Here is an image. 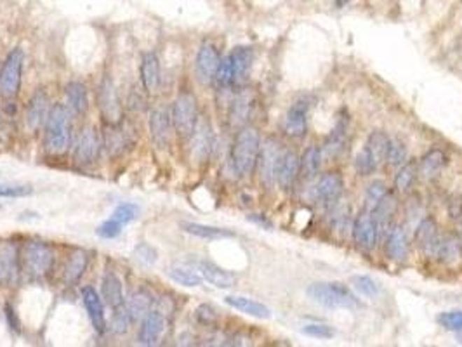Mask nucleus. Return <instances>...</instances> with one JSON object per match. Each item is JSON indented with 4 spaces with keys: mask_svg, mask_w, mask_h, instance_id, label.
<instances>
[{
    "mask_svg": "<svg viewBox=\"0 0 462 347\" xmlns=\"http://www.w3.org/2000/svg\"><path fill=\"white\" fill-rule=\"evenodd\" d=\"M261 137L258 129L241 127L231 144V167L238 177L248 176L258 165Z\"/></svg>",
    "mask_w": 462,
    "mask_h": 347,
    "instance_id": "obj_1",
    "label": "nucleus"
},
{
    "mask_svg": "<svg viewBox=\"0 0 462 347\" xmlns=\"http://www.w3.org/2000/svg\"><path fill=\"white\" fill-rule=\"evenodd\" d=\"M306 295L313 302L330 309H355L362 306L360 299L346 285L334 281H316L306 288Z\"/></svg>",
    "mask_w": 462,
    "mask_h": 347,
    "instance_id": "obj_2",
    "label": "nucleus"
},
{
    "mask_svg": "<svg viewBox=\"0 0 462 347\" xmlns=\"http://www.w3.org/2000/svg\"><path fill=\"white\" fill-rule=\"evenodd\" d=\"M71 143V124L70 111L63 104H56L50 110L49 118L46 122V136L44 146L46 151L50 155L66 153L68 146Z\"/></svg>",
    "mask_w": 462,
    "mask_h": 347,
    "instance_id": "obj_3",
    "label": "nucleus"
},
{
    "mask_svg": "<svg viewBox=\"0 0 462 347\" xmlns=\"http://www.w3.org/2000/svg\"><path fill=\"white\" fill-rule=\"evenodd\" d=\"M172 127L178 130L179 136L190 137L193 132L195 125L198 120V110H197V99L193 94L183 92L176 97L174 106H172Z\"/></svg>",
    "mask_w": 462,
    "mask_h": 347,
    "instance_id": "obj_4",
    "label": "nucleus"
},
{
    "mask_svg": "<svg viewBox=\"0 0 462 347\" xmlns=\"http://www.w3.org/2000/svg\"><path fill=\"white\" fill-rule=\"evenodd\" d=\"M24 52L21 49H13L6 57L0 70V92L6 97L18 96L23 77Z\"/></svg>",
    "mask_w": 462,
    "mask_h": 347,
    "instance_id": "obj_5",
    "label": "nucleus"
},
{
    "mask_svg": "<svg viewBox=\"0 0 462 347\" xmlns=\"http://www.w3.org/2000/svg\"><path fill=\"white\" fill-rule=\"evenodd\" d=\"M54 254L44 241H28L23 250L24 269L34 278H44L52 266Z\"/></svg>",
    "mask_w": 462,
    "mask_h": 347,
    "instance_id": "obj_6",
    "label": "nucleus"
},
{
    "mask_svg": "<svg viewBox=\"0 0 462 347\" xmlns=\"http://www.w3.org/2000/svg\"><path fill=\"white\" fill-rule=\"evenodd\" d=\"M281 155L284 151H281L280 143L276 139H268L265 144H261L258 157V172L265 187H272L276 183V172Z\"/></svg>",
    "mask_w": 462,
    "mask_h": 347,
    "instance_id": "obj_7",
    "label": "nucleus"
},
{
    "mask_svg": "<svg viewBox=\"0 0 462 347\" xmlns=\"http://www.w3.org/2000/svg\"><path fill=\"white\" fill-rule=\"evenodd\" d=\"M97 103H99V110L103 113L104 120L110 125L120 124L124 120V111H122L120 99H118L117 89H115L113 82L110 77H104L101 82L99 90H97Z\"/></svg>",
    "mask_w": 462,
    "mask_h": 347,
    "instance_id": "obj_8",
    "label": "nucleus"
},
{
    "mask_svg": "<svg viewBox=\"0 0 462 347\" xmlns=\"http://www.w3.org/2000/svg\"><path fill=\"white\" fill-rule=\"evenodd\" d=\"M312 110V99L302 96L295 99L285 117V132L294 139H302L308 132V113Z\"/></svg>",
    "mask_w": 462,
    "mask_h": 347,
    "instance_id": "obj_9",
    "label": "nucleus"
},
{
    "mask_svg": "<svg viewBox=\"0 0 462 347\" xmlns=\"http://www.w3.org/2000/svg\"><path fill=\"white\" fill-rule=\"evenodd\" d=\"M353 240H355L356 247L362 250H374L375 243H377V227H375L374 215L369 208H363L356 215L355 222H353Z\"/></svg>",
    "mask_w": 462,
    "mask_h": 347,
    "instance_id": "obj_10",
    "label": "nucleus"
},
{
    "mask_svg": "<svg viewBox=\"0 0 462 347\" xmlns=\"http://www.w3.org/2000/svg\"><path fill=\"white\" fill-rule=\"evenodd\" d=\"M191 157L197 162H205L214 146V134L207 118L198 117L197 125L191 132Z\"/></svg>",
    "mask_w": 462,
    "mask_h": 347,
    "instance_id": "obj_11",
    "label": "nucleus"
},
{
    "mask_svg": "<svg viewBox=\"0 0 462 347\" xmlns=\"http://www.w3.org/2000/svg\"><path fill=\"white\" fill-rule=\"evenodd\" d=\"M219 63H221V56H219L218 49L212 43H204L197 54V61H195V71H197V78L200 84H212L218 71Z\"/></svg>",
    "mask_w": 462,
    "mask_h": 347,
    "instance_id": "obj_12",
    "label": "nucleus"
},
{
    "mask_svg": "<svg viewBox=\"0 0 462 347\" xmlns=\"http://www.w3.org/2000/svg\"><path fill=\"white\" fill-rule=\"evenodd\" d=\"M342 190H344V180L339 172H327L316 180L313 187V197L316 201L323 205L335 204L341 198Z\"/></svg>",
    "mask_w": 462,
    "mask_h": 347,
    "instance_id": "obj_13",
    "label": "nucleus"
},
{
    "mask_svg": "<svg viewBox=\"0 0 462 347\" xmlns=\"http://www.w3.org/2000/svg\"><path fill=\"white\" fill-rule=\"evenodd\" d=\"M396 197L393 193H386L381 200L377 201L374 208H372V215H374L375 227H377V238H384L389 234L393 226V219L396 215Z\"/></svg>",
    "mask_w": 462,
    "mask_h": 347,
    "instance_id": "obj_14",
    "label": "nucleus"
},
{
    "mask_svg": "<svg viewBox=\"0 0 462 347\" xmlns=\"http://www.w3.org/2000/svg\"><path fill=\"white\" fill-rule=\"evenodd\" d=\"M132 144H134V134H132V129L124 125V120L120 124L110 125V129L104 134V148L113 157L122 155L127 148H132Z\"/></svg>",
    "mask_w": 462,
    "mask_h": 347,
    "instance_id": "obj_15",
    "label": "nucleus"
},
{
    "mask_svg": "<svg viewBox=\"0 0 462 347\" xmlns=\"http://www.w3.org/2000/svg\"><path fill=\"white\" fill-rule=\"evenodd\" d=\"M101 148L99 134L94 127L84 129V132L78 137V143L75 146V162L80 165H91L97 158Z\"/></svg>",
    "mask_w": 462,
    "mask_h": 347,
    "instance_id": "obj_16",
    "label": "nucleus"
},
{
    "mask_svg": "<svg viewBox=\"0 0 462 347\" xmlns=\"http://www.w3.org/2000/svg\"><path fill=\"white\" fill-rule=\"evenodd\" d=\"M231 66H233V85L241 87L248 80L252 63H254V50L247 45L234 47L230 54Z\"/></svg>",
    "mask_w": 462,
    "mask_h": 347,
    "instance_id": "obj_17",
    "label": "nucleus"
},
{
    "mask_svg": "<svg viewBox=\"0 0 462 347\" xmlns=\"http://www.w3.org/2000/svg\"><path fill=\"white\" fill-rule=\"evenodd\" d=\"M82 302H84L94 330L97 334H104L106 332V314H104V306L99 294L92 287H84L82 288Z\"/></svg>",
    "mask_w": 462,
    "mask_h": 347,
    "instance_id": "obj_18",
    "label": "nucleus"
},
{
    "mask_svg": "<svg viewBox=\"0 0 462 347\" xmlns=\"http://www.w3.org/2000/svg\"><path fill=\"white\" fill-rule=\"evenodd\" d=\"M171 130H172V118L167 110L164 108H157L151 111L150 115V134L151 139L155 141L158 148H165L171 143Z\"/></svg>",
    "mask_w": 462,
    "mask_h": 347,
    "instance_id": "obj_19",
    "label": "nucleus"
},
{
    "mask_svg": "<svg viewBox=\"0 0 462 347\" xmlns=\"http://www.w3.org/2000/svg\"><path fill=\"white\" fill-rule=\"evenodd\" d=\"M165 328V318L160 311H150L141 320L138 339L143 346H155L162 337Z\"/></svg>",
    "mask_w": 462,
    "mask_h": 347,
    "instance_id": "obj_20",
    "label": "nucleus"
},
{
    "mask_svg": "<svg viewBox=\"0 0 462 347\" xmlns=\"http://www.w3.org/2000/svg\"><path fill=\"white\" fill-rule=\"evenodd\" d=\"M49 104V97H47L44 90H37L31 96L30 103L27 106V124L31 130H38L42 125H46L50 110H52Z\"/></svg>",
    "mask_w": 462,
    "mask_h": 347,
    "instance_id": "obj_21",
    "label": "nucleus"
},
{
    "mask_svg": "<svg viewBox=\"0 0 462 347\" xmlns=\"http://www.w3.org/2000/svg\"><path fill=\"white\" fill-rule=\"evenodd\" d=\"M20 274V259H18L16 245L10 241L0 243V281L14 283Z\"/></svg>",
    "mask_w": 462,
    "mask_h": 347,
    "instance_id": "obj_22",
    "label": "nucleus"
},
{
    "mask_svg": "<svg viewBox=\"0 0 462 347\" xmlns=\"http://www.w3.org/2000/svg\"><path fill=\"white\" fill-rule=\"evenodd\" d=\"M416 241L428 257H436V252H438L440 245V234L435 219L426 217V219L421 220V224H419L416 229Z\"/></svg>",
    "mask_w": 462,
    "mask_h": 347,
    "instance_id": "obj_23",
    "label": "nucleus"
},
{
    "mask_svg": "<svg viewBox=\"0 0 462 347\" xmlns=\"http://www.w3.org/2000/svg\"><path fill=\"white\" fill-rule=\"evenodd\" d=\"M197 267L198 273L202 274V278L207 280L211 285H214L216 288H223V290H225V288L234 287V283H237V276H234L233 273L223 269L221 266L211 262V260H198Z\"/></svg>",
    "mask_w": 462,
    "mask_h": 347,
    "instance_id": "obj_24",
    "label": "nucleus"
},
{
    "mask_svg": "<svg viewBox=\"0 0 462 347\" xmlns=\"http://www.w3.org/2000/svg\"><path fill=\"white\" fill-rule=\"evenodd\" d=\"M252 108H254V97L248 90H240V92L234 96L233 103L230 108V122L233 127H245L248 117L252 113Z\"/></svg>",
    "mask_w": 462,
    "mask_h": 347,
    "instance_id": "obj_25",
    "label": "nucleus"
},
{
    "mask_svg": "<svg viewBox=\"0 0 462 347\" xmlns=\"http://www.w3.org/2000/svg\"><path fill=\"white\" fill-rule=\"evenodd\" d=\"M225 302L228 304L233 309L240 311V313L248 314V316H254L258 320H270L272 318V309L268 306H265L262 302L254 301V299L241 297V295H228L225 299Z\"/></svg>",
    "mask_w": 462,
    "mask_h": 347,
    "instance_id": "obj_26",
    "label": "nucleus"
},
{
    "mask_svg": "<svg viewBox=\"0 0 462 347\" xmlns=\"http://www.w3.org/2000/svg\"><path fill=\"white\" fill-rule=\"evenodd\" d=\"M348 127L349 120L348 117H341L335 124V129L332 130L330 136L327 137V143H325L322 153L327 155L328 158H335L344 151L346 148V139H348Z\"/></svg>",
    "mask_w": 462,
    "mask_h": 347,
    "instance_id": "obj_27",
    "label": "nucleus"
},
{
    "mask_svg": "<svg viewBox=\"0 0 462 347\" xmlns=\"http://www.w3.org/2000/svg\"><path fill=\"white\" fill-rule=\"evenodd\" d=\"M388 148H389V137L386 136L382 130H374V132L369 136V139H367L365 148H363V153L369 157L372 165H374L375 169H379V165H381L382 162H386Z\"/></svg>",
    "mask_w": 462,
    "mask_h": 347,
    "instance_id": "obj_28",
    "label": "nucleus"
},
{
    "mask_svg": "<svg viewBox=\"0 0 462 347\" xmlns=\"http://www.w3.org/2000/svg\"><path fill=\"white\" fill-rule=\"evenodd\" d=\"M141 82L150 94L160 87V63L153 52H146L141 59Z\"/></svg>",
    "mask_w": 462,
    "mask_h": 347,
    "instance_id": "obj_29",
    "label": "nucleus"
},
{
    "mask_svg": "<svg viewBox=\"0 0 462 347\" xmlns=\"http://www.w3.org/2000/svg\"><path fill=\"white\" fill-rule=\"evenodd\" d=\"M299 174V157L294 151H284L281 155L280 165H278L276 172V183L280 184V187L288 190L292 187V184L295 183Z\"/></svg>",
    "mask_w": 462,
    "mask_h": 347,
    "instance_id": "obj_30",
    "label": "nucleus"
},
{
    "mask_svg": "<svg viewBox=\"0 0 462 347\" xmlns=\"http://www.w3.org/2000/svg\"><path fill=\"white\" fill-rule=\"evenodd\" d=\"M101 294H103L104 302H106L111 309H118V307L124 306L122 281L118 280V276L113 271H106V273H104L103 283H101Z\"/></svg>",
    "mask_w": 462,
    "mask_h": 347,
    "instance_id": "obj_31",
    "label": "nucleus"
},
{
    "mask_svg": "<svg viewBox=\"0 0 462 347\" xmlns=\"http://www.w3.org/2000/svg\"><path fill=\"white\" fill-rule=\"evenodd\" d=\"M89 264V254L84 248H77L70 254V257L66 260V266H64V281L68 285L77 283L82 278V274L85 273Z\"/></svg>",
    "mask_w": 462,
    "mask_h": 347,
    "instance_id": "obj_32",
    "label": "nucleus"
},
{
    "mask_svg": "<svg viewBox=\"0 0 462 347\" xmlns=\"http://www.w3.org/2000/svg\"><path fill=\"white\" fill-rule=\"evenodd\" d=\"M447 162H449V158H447V155L443 153L442 150L428 151V153L421 158V162H419V174H421L424 179H435V177L445 169Z\"/></svg>",
    "mask_w": 462,
    "mask_h": 347,
    "instance_id": "obj_33",
    "label": "nucleus"
},
{
    "mask_svg": "<svg viewBox=\"0 0 462 347\" xmlns=\"http://www.w3.org/2000/svg\"><path fill=\"white\" fill-rule=\"evenodd\" d=\"M64 94H66V103L68 108H70L74 113L77 115H84L89 108V94H88V87H85L82 82H70L64 89Z\"/></svg>",
    "mask_w": 462,
    "mask_h": 347,
    "instance_id": "obj_34",
    "label": "nucleus"
},
{
    "mask_svg": "<svg viewBox=\"0 0 462 347\" xmlns=\"http://www.w3.org/2000/svg\"><path fill=\"white\" fill-rule=\"evenodd\" d=\"M183 231L188 234H193L197 238H204V240H225V238H233L234 233L230 229H223V227L209 226V224L200 222H181Z\"/></svg>",
    "mask_w": 462,
    "mask_h": 347,
    "instance_id": "obj_35",
    "label": "nucleus"
},
{
    "mask_svg": "<svg viewBox=\"0 0 462 347\" xmlns=\"http://www.w3.org/2000/svg\"><path fill=\"white\" fill-rule=\"evenodd\" d=\"M322 162L323 153L318 146L306 148L302 157L299 158V174L304 179H313L320 172V169H322Z\"/></svg>",
    "mask_w": 462,
    "mask_h": 347,
    "instance_id": "obj_36",
    "label": "nucleus"
},
{
    "mask_svg": "<svg viewBox=\"0 0 462 347\" xmlns=\"http://www.w3.org/2000/svg\"><path fill=\"white\" fill-rule=\"evenodd\" d=\"M386 252L388 257L393 260H405L409 254V241L402 227H395L389 231L388 240H386Z\"/></svg>",
    "mask_w": 462,
    "mask_h": 347,
    "instance_id": "obj_37",
    "label": "nucleus"
},
{
    "mask_svg": "<svg viewBox=\"0 0 462 347\" xmlns=\"http://www.w3.org/2000/svg\"><path fill=\"white\" fill-rule=\"evenodd\" d=\"M153 306V297L146 290H138L131 295L127 302V313L131 316V321H141Z\"/></svg>",
    "mask_w": 462,
    "mask_h": 347,
    "instance_id": "obj_38",
    "label": "nucleus"
},
{
    "mask_svg": "<svg viewBox=\"0 0 462 347\" xmlns=\"http://www.w3.org/2000/svg\"><path fill=\"white\" fill-rule=\"evenodd\" d=\"M436 257L443 260L445 264H454L462 257V241L461 238L449 234V236L440 238L438 252H436Z\"/></svg>",
    "mask_w": 462,
    "mask_h": 347,
    "instance_id": "obj_39",
    "label": "nucleus"
},
{
    "mask_svg": "<svg viewBox=\"0 0 462 347\" xmlns=\"http://www.w3.org/2000/svg\"><path fill=\"white\" fill-rule=\"evenodd\" d=\"M167 276L171 278L174 283L183 285V287H188V288L200 287L202 281H204V278H202L200 273H197V271L190 269V267H185V266L169 267Z\"/></svg>",
    "mask_w": 462,
    "mask_h": 347,
    "instance_id": "obj_40",
    "label": "nucleus"
},
{
    "mask_svg": "<svg viewBox=\"0 0 462 347\" xmlns=\"http://www.w3.org/2000/svg\"><path fill=\"white\" fill-rule=\"evenodd\" d=\"M419 174V164L416 160L409 162V164H403L398 174L395 177V190L400 193H407L410 187L414 186Z\"/></svg>",
    "mask_w": 462,
    "mask_h": 347,
    "instance_id": "obj_41",
    "label": "nucleus"
},
{
    "mask_svg": "<svg viewBox=\"0 0 462 347\" xmlns=\"http://www.w3.org/2000/svg\"><path fill=\"white\" fill-rule=\"evenodd\" d=\"M349 281H351L353 288H355L356 292H360L363 297L374 299L379 295L377 281H375L374 278L367 276V274H353V276L349 278Z\"/></svg>",
    "mask_w": 462,
    "mask_h": 347,
    "instance_id": "obj_42",
    "label": "nucleus"
},
{
    "mask_svg": "<svg viewBox=\"0 0 462 347\" xmlns=\"http://www.w3.org/2000/svg\"><path fill=\"white\" fill-rule=\"evenodd\" d=\"M386 162L389 167H400L407 162V144L402 139H389Z\"/></svg>",
    "mask_w": 462,
    "mask_h": 347,
    "instance_id": "obj_43",
    "label": "nucleus"
},
{
    "mask_svg": "<svg viewBox=\"0 0 462 347\" xmlns=\"http://www.w3.org/2000/svg\"><path fill=\"white\" fill-rule=\"evenodd\" d=\"M139 217V207L136 204H120L111 214V219H115L117 222H120L122 226H127L132 220H136Z\"/></svg>",
    "mask_w": 462,
    "mask_h": 347,
    "instance_id": "obj_44",
    "label": "nucleus"
},
{
    "mask_svg": "<svg viewBox=\"0 0 462 347\" xmlns=\"http://www.w3.org/2000/svg\"><path fill=\"white\" fill-rule=\"evenodd\" d=\"M214 82L218 84V87H221V89H228V87L233 85V66H231L230 56L223 57L221 63H219Z\"/></svg>",
    "mask_w": 462,
    "mask_h": 347,
    "instance_id": "obj_45",
    "label": "nucleus"
},
{
    "mask_svg": "<svg viewBox=\"0 0 462 347\" xmlns=\"http://www.w3.org/2000/svg\"><path fill=\"white\" fill-rule=\"evenodd\" d=\"M301 332L304 335H309V337L323 339V341H327V339H334L335 337V330H334V328L328 327V325H323V323H309V325H304V327L301 328Z\"/></svg>",
    "mask_w": 462,
    "mask_h": 347,
    "instance_id": "obj_46",
    "label": "nucleus"
},
{
    "mask_svg": "<svg viewBox=\"0 0 462 347\" xmlns=\"http://www.w3.org/2000/svg\"><path fill=\"white\" fill-rule=\"evenodd\" d=\"M438 323L442 325L445 330L462 332V311H449V313H442L438 316Z\"/></svg>",
    "mask_w": 462,
    "mask_h": 347,
    "instance_id": "obj_47",
    "label": "nucleus"
},
{
    "mask_svg": "<svg viewBox=\"0 0 462 347\" xmlns=\"http://www.w3.org/2000/svg\"><path fill=\"white\" fill-rule=\"evenodd\" d=\"M132 255H134L136 262L143 264V266H153L158 259L157 250H155V248L148 243L138 245V247L134 248V254Z\"/></svg>",
    "mask_w": 462,
    "mask_h": 347,
    "instance_id": "obj_48",
    "label": "nucleus"
},
{
    "mask_svg": "<svg viewBox=\"0 0 462 347\" xmlns=\"http://www.w3.org/2000/svg\"><path fill=\"white\" fill-rule=\"evenodd\" d=\"M388 193V190H386V184L381 183V180H375V183H372L369 187H367V193H365V200H367V207L369 211L377 205V201L381 200L384 194Z\"/></svg>",
    "mask_w": 462,
    "mask_h": 347,
    "instance_id": "obj_49",
    "label": "nucleus"
},
{
    "mask_svg": "<svg viewBox=\"0 0 462 347\" xmlns=\"http://www.w3.org/2000/svg\"><path fill=\"white\" fill-rule=\"evenodd\" d=\"M113 320H111V330L115 334H124L127 332L129 323H131V316L127 313V307H118V309H113Z\"/></svg>",
    "mask_w": 462,
    "mask_h": 347,
    "instance_id": "obj_50",
    "label": "nucleus"
},
{
    "mask_svg": "<svg viewBox=\"0 0 462 347\" xmlns=\"http://www.w3.org/2000/svg\"><path fill=\"white\" fill-rule=\"evenodd\" d=\"M122 224L120 222H117V220L115 219H108V220H104V222H101L99 226H97V229H96V233L99 234L101 238H104V240H113V238H117L118 234L122 233Z\"/></svg>",
    "mask_w": 462,
    "mask_h": 347,
    "instance_id": "obj_51",
    "label": "nucleus"
},
{
    "mask_svg": "<svg viewBox=\"0 0 462 347\" xmlns=\"http://www.w3.org/2000/svg\"><path fill=\"white\" fill-rule=\"evenodd\" d=\"M348 219H349V208L346 205H337V201L334 204V211H332V227L334 229L342 231L346 226H348Z\"/></svg>",
    "mask_w": 462,
    "mask_h": 347,
    "instance_id": "obj_52",
    "label": "nucleus"
},
{
    "mask_svg": "<svg viewBox=\"0 0 462 347\" xmlns=\"http://www.w3.org/2000/svg\"><path fill=\"white\" fill-rule=\"evenodd\" d=\"M34 193L30 186H13V184H0V198H24Z\"/></svg>",
    "mask_w": 462,
    "mask_h": 347,
    "instance_id": "obj_53",
    "label": "nucleus"
},
{
    "mask_svg": "<svg viewBox=\"0 0 462 347\" xmlns=\"http://www.w3.org/2000/svg\"><path fill=\"white\" fill-rule=\"evenodd\" d=\"M195 316H197V320L200 321L202 325H212L218 321V313H216L214 307L209 306V304L198 306L197 311H195Z\"/></svg>",
    "mask_w": 462,
    "mask_h": 347,
    "instance_id": "obj_54",
    "label": "nucleus"
},
{
    "mask_svg": "<svg viewBox=\"0 0 462 347\" xmlns=\"http://www.w3.org/2000/svg\"><path fill=\"white\" fill-rule=\"evenodd\" d=\"M6 316L7 321H9L10 328H14V332H20V321H18L16 313H14V307L9 306V304L6 306Z\"/></svg>",
    "mask_w": 462,
    "mask_h": 347,
    "instance_id": "obj_55",
    "label": "nucleus"
},
{
    "mask_svg": "<svg viewBox=\"0 0 462 347\" xmlns=\"http://www.w3.org/2000/svg\"><path fill=\"white\" fill-rule=\"evenodd\" d=\"M248 220H251V222L259 224V226L266 227V229H272V227H273V224L270 222V220L266 219V217H262V215H259V214H252V215H248Z\"/></svg>",
    "mask_w": 462,
    "mask_h": 347,
    "instance_id": "obj_56",
    "label": "nucleus"
},
{
    "mask_svg": "<svg viewBox=\"0 0 462 347\" xmlns=\"http://www.w3.org/2000/svg\"><path fill=\"white\" fill-rule=\"evenodd\" d=\"M349 2H351V0H335V7H339V9H341V7L348 6Z\"/></svg>",
    "mask_w": 462,
    "mask_h": 347,
    "instance_id": "obj_57",
    "label": "nucleus"
}]
</instances>
